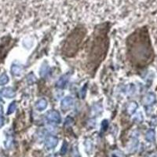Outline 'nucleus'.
Instances as JSON below:
<instances>
[{
	"label": "nucleus",
	"mask_w": 157,
	"mask_h": 157,
	"mask_svg": "<svg viewBox=\"0 0 157 157\" xmlns=\"http://www.w3.org/2000/svg\"><path fill=\"white\" fill-rule=\"evenodd\" d=\"M46 119L51 121V122L56 123H60L61 121V116H60L59 112L57 111H54V110L50 111L48 113L46 114Z\"/></svg>",
	"instance_id": "nucleus-1"
},
{
	"label": "nucleus",
	"mask_w": 157,
	"mask_h": 157,
	"mask_svg": "<svg viewBox=\"0 0 157 157\" xmlns=\"http://www.w3.org/2000/svg\"><path fill=\"white\" fill-rule=\"evenodd\" d=\"M16 108H17V105H16L15 102L11 103L10 105L9 108H8V111H7V114H11L13 113V112L16 110Z\"/></svg>",
	"instance_id": "nucleus-11"
},
{
	"label": "nucleus",
	"mask_w": 157,
	"mask_h": 157,
	"mask_svg": "<svg viewBox=\"0 0 157 157\" xmlns=\"http://www.w3.org/2000/svg\"><path fill=\"white\" fill-rule=\"evenodd\" d=\"M74 101L71 97H66L62 100L61 103V107L62 109H68L73 105Z\"/></svg>",
	"instance_id": "nucleus-2"
},
{
	"label": "nucleus",
	"mask_w": 157,
	"mask_h": 157,
	"mask_svg": "<svg viewBox=\"0 0 157 157\" xmlns=\"http://www.w3.org/2000/svg\"><path fill=\"white\" fill-rule=\"evenodd\" d=\"M47 101L45 98H41L35 104V108L38 111H43L47 107Z\"/></svg>",
	"instance_id": "nucleus-3"
},
{
	"label": "nucleus",
	"mask_w": 157,
	"mask_h": 157,
	"mask_svg": "<svg viewBox=\"0 0 157 157\" xmlns=\"http://www.w3.org/2000/svg\"><path fill=\"white\" fill-rule=\"evenodd\" d=\"M57 139L56 137H49L48 138H47V140H46V145L47 148H54V147H55L57 145Z\"/></svg>",
	"instance_id": "nucleus-5"
},
{
	"label": "nucleus",
	"mask_w": 157,
	"mask_h": 157,
	"mask_svg": "<svg viewBox=\"0 0 157 157\" xmlns=\"http://www.w3.org/2000/svg\"><path fill=\"white\" fill-rule=\"evenodd\" d=\"M68 76L67 75H65L63 76H61V78H59V80L57 81V87L59 88H64L65 87L66 83L68 82Z\"/></svg>",
	"instance_id": "nucleus-6"
},
{
	"label": "nucleus",
	"mask_w": 157,
	"mask_h": 157,
	"mask_svg": "<svg viewBox=\"0 0 157 157\" xmlns=\"http://www.w3.org/2000/svg\"><path fill=\"white\" fill-rule=\"evenodd\" d=\"M2 112H3V108H2V105L0 104V115H2Z\"/></svg>",
	"instance_id": "nucleus-13"
},
{
	"label": "nucleus",
	"mask_w": 157,
	"mask_h": 157,
	"mask_svg": "<svg viewBox=\"0 0 157 157\" xmlns=\"http://www.w3.org/2000/svg\"><path fill=\"white\" fill-rule=\"evenodd\" d=\"M49 67L47 65L42 66L41 70H40V76H45L47 73H48Z\"/></svg>",
	"instance_id": "nucleus-10"
},
{
	"label": "nucleus",
	"mask_w": 157,
	"mask_h": 157,
	"mask_svg": "<svg viewBox=\"0 0 157 157\" xmlns=\"http://www.w3.org/2000/svg\"><path fill=\"white\" fill-rule=\"evenodd\" d=\"M2 95L7 98H13L15 96V92L13 90L12 88H5V89L2 90Z\"/></svg>",
	"instance_id": "nucleus-4"
},
{
	"label": "nucleus",
	"mask_w": 157,
	"mask_h": 157,
	"mask_svg": "<svg viewBox=\"0 0 157 157\" xmlns=\"http://www.w3.org/2000/svg\"><path fill=\"white\" fill-rule=\"evenodd\" d=\"M22 45L24 46V48L30 49L32 46H33V41L32 39H31L30 38H26L24 39L22 42Z\"/></svg>",
	"instance_id": "nucleus-8"
},
{
	"label": "nucleus",
	"mask_w": 157,
	"mask_h": 157,
	"mask_svg": "<svg viewBox=\"0 0 157 157\" xmlns=\"http://www.w3.org/2000/svg\"><path fill=\"white\" fill-rule=\"evenodd\" d=\"M11 72L13 73L14 76H19V75L21 74L22 72V67L20 65H13L11 67Z\"/></svg>",
	"instance_id": "nucleus-7"
},
{
	"label": "nucleus",
	"mask_w": 157,
	"mask_h": 157,
	"mask_svg": "<svg viewBox=\"0 0 157 157\" xmlns=\"http://www.w3.org/2000/svg\"><path fill=\"white\" fill-rule=\"evenodd\" d=\"M9 82V77L6 73H3L0 76V85H5Z\"/></svg>",
	"instance_id": "nucleus-9"
},
{
	"label": "nucleus",
	"mask_w": 157,
	"mask_h": 157,
	"mask_svg": "<svg viewBox=\"0 0 157 157\" xmlns=\"http://www.w3.org/2000/svg\"><path fill=\"white\" fill-rule=\"evenodd\" d=\"M3 123H4V120L2 118H0V127H2V125H3Z\"/></svg>",
	"instance_id": "nucleus-12"
}]
</instances>
